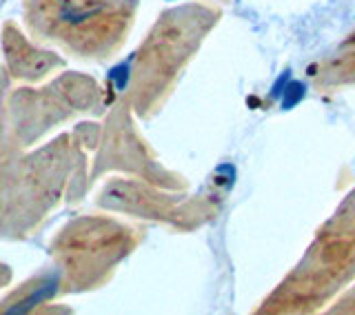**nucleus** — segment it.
I'll use <instances>...</instances> for the list:
<instances>
[{
    "mask_svg": "<svg viewBox=\"0 0 355 315\" xmlns=\"http://www.w3.org/2000/svg\"><path fill=\"white\" fill-rule=\"evenodd\" d=\"M92 151L76 127L36 147L0 140V240L27 242L62 207L92 191Z\"/></svg>",
    "mask_w": 355,
    "mask_h": 315,
    "instance_id": "nucleus-1",
    "label": "nucleus"
},
{
    "mask_svg": "<svg viewBox=\"0 0 355 315\" xmlns=\"http://www.w3.org/2000/svg\"><path fill=\"white\" fill-rule=\"evenodd\" d=\"M222 9L205 0L164 9L133 51L125 92H120L140 122L153 120L173 96L196 53L218 27Z\"/></svg>",
    "mask_w": 355,
    "mask_h": 315,
    "instance_id": "nucleus-2",
    "label": "nucleus"
},
{
    "mask_svg": "<svg viewBox=\"0 0 355 315\" xmlns=\"http://www.w3.org/2000/svg\"><path fill=\"white\" fill-rule=\"evenodd\" d=\"M355 282V189L318 229L295 262L255 313L309 315L329 309Z\"/></svg>",
    "mask_w": 355,
    "mask_h": 315,
    "instance_id": "nucleus-3",
    "label": "nucleus"
},
{
    "mask_svg": "<svg viewBox=\"0 0 355 315\" xmlns=\"http://www.w3.org/2000/svg\"><path fill=\"white\" fill-rule=\"evenodd\" d=\"M144 227L98 209L67 220L49 240V273L55 300L105 289L142 244Z\"/></svg>",
    "mask_w": 355,
    "mask_h": 315,
    "instance_id": "nucleus-4",
    "label": "nucleus"
},
{
    "mask_svg": "<svg viewBox=\"0 0 355 315\" xmlns=\"http://www.w3.org/2000/svg\"><path fill=\"white\" fill-rule=\"evenodd\" d=\"M138 0H22L29 36L80 62L116 60L138 18Z\"/></svg>",
    "mask_w": 355,
    "mask_h": 315,
    "instance_id": "nucleus-5",
    "label": "nucleus"
},
{
    "mask_svg": "<svg viewBox=\"0 0 355 315\" xmlns=\"http://www.w3.org/2000/svg\"><path fill=\"white\" fill-rule=\"evenodd\" d=\"M105 87L83 71H58L44 83H14L0 67V140L36 147L64 125L103 118Z\"/></svg>",
    "mask_w": 355,
    "mask_h": 315,
    "instance_id": "nucleus-6",
    "label": "nucleus"
},
{
    "mask_svg": "<svg viewBox=\"0 0 355 315\" xmlns=\"http://www.w3.org/2000/svg\"><path fill=\"white\" fill-rule=\"evenodd\" d=\"M94 205L122 218L162 224L178 233H193L220 216L225 196L218 191L189 194V189H166L138 178L114 176L100 187Z\"/></svg>",
    "mask_w": 355,
    "mask_h": 315,
    "instance_id": "nucleus-7",
    "label": "nucleus"
},
{
    "mask_svg": "<svg viewBox=\"0 0 355 315\" xmlns=\"http://www.w3.org/2000/svg\"><path fill=\"white\" fill-rule=\"evenodd\" d=\"M138 122L122 94L107 105L103 120H98V136L92 151V187L107 176H127L166 189H189V180L166 167L153 151Z\"/></svg>",
    "mask_w": 355,
    "mask_h": 315,
    "instance_id": "nucleus-8",
    "label": "nucleus"
},
{
    "mask_svg": "<svg viewBox=\"0 0 355 315\" xmlns=\"http://www.w3.org/2000/svg\"><path fill=\"white\" fill-rule=\"evenodd\" d=\"M0 53H3V69L14 83L38 85L53 74L64 69V58L60 51L36 42L25 27L16 20H5L0 27Z\"/></svg>",
    "mask_w": 355,
    "mask_h": 315,
    "instance_id": "nucleus-9",
    "label": "nucleus"
},
{
    "mask_svg": "<svg viewBox=\"0 0 355 315\" xmlns=\"http://www.w3.org/2000/svg\"><path fill=\"white\" fill-rule=\"evenodd\" d=\"M309 80L322 94L355 89V31L324 58L309 67Z\"/></svg>",
    "mask_w": 355,
    "mask_h": 315,
    "instance_id": "nucleus-10",
    "label": "nucleus"
},
{
    "mask_svg": "<svg viewBox=\"0 0 355 315\" xmlns=\"http://www.w3.org/2000/svg\"><path fill=\"white\" fill-rule=\"evenodd\" d=\"M329 313H342V315H355V282L344 291V293L327 309Z\"/></svg>",
    "mask_w": 355,
    "mask_h": 315,
    "instance_id": "nucleus-11",
    "label": "nucleus"
},
{
    "mask_svg": "<svg viewBox=\"0 0 355 315\" xmlns=\"http://www.w3.org/2000/svg\"><path fill=\"white\" fill-rule=\"evenodd\" d=\"M11 280H14V271H11V266L0 262V291L7 289L11 284Z\"/></svg>",
    "mask_w": 355,
    "mask_h": 315,
    "instance_id": "nucleus-12",
    "label": "nucleus"
},
{
    "mask_svg": "<svg viewBox=\"0 0 355 315\" xmlns=\"http://www.w3.org/2000/svg\"><path fill=\"white\" fill-rule=\"evenodd\" d=\"M220 3H229V0H220Z\"/></svg>",
    "mask_w": 355,
    "mask_h": 315,
    "instance_id": "nucleus-13",
    "label": "nucleus"
}]
</instances>
